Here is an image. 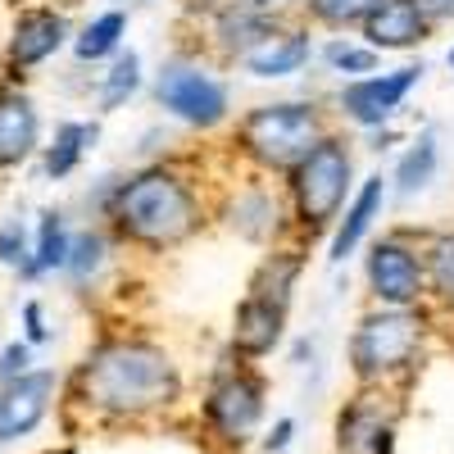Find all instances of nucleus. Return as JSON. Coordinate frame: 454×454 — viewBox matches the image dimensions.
<instances>
[{"mask_svg": "<svg viewBox=\"0 0 454 454\" xmlns=\"http://www.w3.org/2000/svg\"><path fill=\"white\" fill-rule=\"evenodd\" d=\"M82 395L105 413H145L177 395V368L160 346L114 340L82 368Z\"/></svg>", "mask_w": 454, "mask_h": 454, "instance_id": "1", "label": "nucleus"}, {"mask_svg": "<svg viewBox=\"0 0 454 454\" xmlns=\"http://www.w3.org/2000/svg\"><path fill=\"white\" fill-rule=\"evenodd\" d=\"M114 223L141 246H177L200 227V200L192 192V182L168 173V168H145L132 182H123L114 192L109 205Z\"/></svg>", "mask_w": 454, "mask_h": 454, "instance_id": "2", "label": "nucleus"}, {"mask_svg": "<svg viewBox=\"0 0 454 454\" xmlns=\"http://www.w3.org/2000/svg\"><path fill=\"white\" fill-rule=\"evenodd\" d=\"M323 137H327V132H323L318 109L305 105V100L259 105V109L246 114L241 128H237L241 150H246L259 168H295Z\"/></svg>", "mask_w": 454, "mask_h": 454, "instance_id": "3", "label": "nucleus"}, {"mask_svg": "<svg viewBox=\"0 0 454 454\" xmlns=\"http://www.w3.org/2000/svg\"><path fill=\"white\" fill-rule=\"evenodd\" d=\"M350 177H355V160H350L346 141H336V137H323L309 155L291 168L295 218L309 237L340 214V205L350 196Z\"/></svg>", "mask_w": 454, "mask_h": 454, "instance_id": "4", "label": "nucleus"}, {"mask_svg": "<svg viewBox=\"0 0 454 454\" xmlns=\"http://www.w3.org/2000/svg\"><path fill=\"white\" fill-rule=\"evenodd\" d=\"M423 340V318L413 309H395V305H382L359 318L355 327V340H350V364L364 382H377L387 372H400L413 350Z\"/></svg>", "mask_w": 454, "mask_h": 454, "instance_id": "5", "label": "nucleus"}, {"mask_svg": "<svg viewBox=\"0 0 454 454\" xmlns=\"http://www.w3.org/2000/svg\"><path fill=\"white\" fill-rule=\"evenodd\" d=\"M155 100L186 128H218L227 119V87L205 64L168 59L155 78Z\"/></svg>", "mask_w": 454, "mask_h": 454, "instance_id": "6", "label": "nucleus"}, {"mask_svg": "<svg viewBox=\"0 0 454 454\" xmlns=\"http://www.w3.org/2000/svg\"><path fill=\"white\" fill-rule=\"evenodd\" d=\"M368 291L377 295V305H395V309H413L419 295L427 291V269L423 254L409 250L404 241H377L368 254Z\"/></svg>", "mask_w": 454, "mask_h": 454, "instance_id": "7", "label": "nucleus"}, {"mask_svg": "<svg viewBox=\"0 0 454 454\" xmlns=\"http://www.w3.org/2000/svg\"><path fill=\"white\" fill-rule=\"evenodd\" d=\"M423 64H409L395 73H368V78H350L340 91V114L359 128H382L391 123V114L404 105V96L419 87Z\"/></svg>", "mask_w": 454, "mask_h": 454, "instance_id": "8", "label": "nucleus"}, {"mask_svg": "<svg viewBox=\"0 0 454 454\" xmlns=\"http://www.w3.org/2000/svg\"><path fill=\"white\" fill-rule=\"evenodd\" d=\"M205 413H209V423L218 427L223 441H246L259 419H263V387H259V377L250 372H232V377H223V382L209 391L205 400Z\"/></svg>", "mask_w": 454, "mask_h": 454, "instance_id": "9", "label": "nucleus"}, {"mask_svg": "<svg viewBox=\"0 0 454 454\" xmlns=\"http://www.w3.org/2000/svg\"><path fill=\"white\" fill-rule=\"evenodd\" d=\"M55 395V372H23L0 391V441H19L46 419Z\"/></svg>", "mask_w": 454, "mask_h": 454, "instance_id": "10", "label": "nucleus"}, {"mask_svg": "<svg viewBox=\"0 0 454 454\" xmlns=\"http://www.w3.org/2000/svg\"><path fill=\"white\" fill-rule=\"evenodd\" d=\"M359 27H364V46L372 51H413L427 42L432 23L413 0H382Z\"/></svg>", "mask_w": 454, "mask_h": 454, "instance_id": "11", "label": "nucleus"}, {"mask_svg": "<svg viewBox=\"0 0 454 454\" xmlns=\"http://www.w3.org/2000/svg\"><path fill=\"white\" fill-rule=\"evenodd\" d=\"M309 32H295V27H273L263 42H254L241 64L254 73V78H291L309 64Z\"/></svg>", "mask_w": 454, "mask_h": 454, "instance_id": "12", "label": "nucleus"}, {"mask_svg": "<svg viewBox=\"0 0 454 454\" xmlns=\"http://www.w3.org/2000/svg\"><path fill=\"white\" fill-rule=\"evenodd\" d=\"M382 205H387V177H368L359 186V196L346 205V214H336L340 223H336V232H332V250H327L332 263H346L359 250V241L368 237V227L377 223Z\"/></svg>", "mask_w": 454, "mask_h": 454, "instance_id": "13", "label": "nucleus"}, {"mask_svg": "<svg viewBox=\"0 0 454 454\" xmlns=\"http://www.w3.org/2000/svg\"><path fill=\"white\" fill-rule=\"evenodd\" d=\"M282 327H286V305L269 295H246V305L237 309V327H232V340L241 355H269L278 340H282Z\"/></svg>", "mask_w": 454, "mask_h": 454, "instance_id": "14", "label": "nucleus"}, {"mask_svg": "<svg viewBox=\"0 0 454 454\" xmlns=\"http://www.w3.org/2000/svg\"><path fill=\"white\" fill-rule=\"evenodd\" d=\"M64 36H68V23L51 10H32L14 23V36H10V59L19 68H32V64H42L51 59L59 46H64Z\"/></svg>", "mask_w": 454, "mask_h": 454, "instance_id": "15", "label": "nucleus"}, {"mask_svg": "<svg viewBox=\"0 0 454 454\" xmlns=\"http://www.w3.org/2000/svg\"><path fill=\"white\" fill-rule=\"evenodd\" d=\"M36 137H42V119H36V105L19 91L0 96V164H23Z\"/></svg>", "mask_w": 454, "mask_h": 454, "instance_id": "16", "label": "nucleus"}, {"mask_svg": "<svg viewBox=\"0 0 454 454\" xmlns=\"http://www.w3.org/2000/svg\"><path fill=\"white\" fill-rule=\"evenodd\" d=\"M273 32V19L269 10H259L250 5V0H232V5H223L218 19H214V36H218V46L227 55H246L254 42H263V36Z\"/></svg>", "mask_w": 454, "mask_h": 454, "instance_id": "17", "label": "nucleus"}, {"mask_svg": "<svg viewBox=\"0 0 454 454\" xmlns=\"http://www.w3.org/2000/svg\"><path fill=\"white\" fill-rule=\"evenodd\" d=\"M340 454H391V423L372 409L340 413Z\"/></svg>", "mask_w": 454, "mask_h": 454, "instance_id": "18", "label": "nucleus"}, {"mask_svg": "<svg viewBox=\"0 0 454 454\" xmlns=\"http://www.w3.org/2000/svg\"><path fill=\"white\" fill-rule=\"evenodd\" d=\"M68 223H64V214H55V209H46L42 214V223H36V241H32V259H27V278H36V273H55V269H64V259H68Z\"/></svg>", "mask_w": 454, "mask_h": 454, "instance_id": "19", "label": "nucleus"}, {"mask_svg": "<svg viewBox=\"0 0 454 454\" xmlns=\"http://www.w3.org/2000/svg\"><path fill=\"white\" fill-rule=\"evenodd\" d=\"M123 36H128V14H123V10H105V14H96V19L78 32L73 51H78L82 64H91V59H105V55H119Z\"/></svg>", "mask_w": 454, "mask_h": 454, "instance_id": "20", "label": "nucleus"}, {"mask_svg": "<svg viewBox=\"0 0 454 454\" xmlns=\"http://www.w3.org/2000/svg\"><path fill=\"white\" fill-rule=\"evenodd\" d=\"M87 145H96V123H64V128L55 132V141L46 145V173H51L55 182L68 177L73 168L82 164Z\"/></svg>", "mask_w": 454, "mask_h": 454, "instance_id": "21", "label": "nucleus"}, {"mask_svg": "<svg viewBox=\"0 0 454 454\" xmlns=\"http://www.w3.org/2000/svg\"><path fill=\"white\" fill-rule=\"evenodd\" d=\"M436 137L432 132H423L419 141H413L409 150H404V160H400V168H395V192L400 196H419L423 186L436 177Z\"/></svg>", "mask_w": 454, "mask_h": 454, "instance_id": "22", "label": "nucleus"}, {"mask_svg": "<svg viewBox=\"0 0 454 454\" xmlns=\"http://www.w3.org/2000/svg\"><path fill=\"white\" fill-rule=\"evenodd\" d=\"M273 223H278V205L269 200V192H241L237 196V205H232V227L241 237H250V241H259V237H269L273 232Z\"/></svg>", "mask_w": 454, "mask_h": 454, "instance_id": "23", "label": "nucleus"}, {"mask_svg": "<svg viewBox=\"0 0 454 454\" xmlns=\"http://www.w3.org/2000/svg\"><path fill=\"white\" fill-rule=\"evenodd\" d=\"M382 0H305V10L323 27H359Z\"/></svg>", "mask_w": 454, "mask_h": 454, "instance_id": "24", "label": "nucleus"}, {"mask_svg": "<svg viewBox=\"0 0 454 454\" xmlns=\"http://www.w3.org/2000/svg\"><path fill=\"white\" fill-rule=\"evenodd\" d=\"M141 87V59L128 51V55H114L109 73H105V91H100V105L105 109H119L132 91Z\"/></svg>", "mask_w": 454, "mask_h": 454, "instance_id": "25", "label": "nucleus"}, {"mask_svg": "<svg viewBox=\"0 0 454 454\" xmlns=\"http://www.w3.org/2000/svg\"><path fill=\"white\" fill-rule=\"evenodd\" d=\"M105 254H109L105 237H100V232H82V237H73V241H68L64 269L78 278V282H87V278H96V273L105 269Z\"/></svg>", "mask_w": 454, "mask_h": 454, "instance_id": "26", "label": "nucleus"}, {"mask_svg": "<svg viewBox=\"0 0 454 454\" xmlns=\"http://www.w3.org/2000/svg\"><path fill=\"white\" fill-rule=\"evenodd\" d=\"M423 269H427L432 291L445 300V305H454V232L432 241V250H427V259H423Z\"/></svg>", "mask_w": 454, "mask_h": 454, "instance_id": "27", "label": "nucleus"}, {"mask_svg": "<svg viewBox=\"0 0 454 454\" xmlns=\"http://www.w3.org/2000/svg\"><path fill=\"white\" fill-rule=\"evenodd\" d=\"M323 59L332 64V73H340V78H368V73L377 68V51L355 46V42H332L323 51Z\"/></svg>", "mask_w": 454, "mask_h": 454, "instance_id": "28", "label": "nucleus"}, {"mask_svg": "<svg viewBox=\"0 0 454 454\" xmlns=\"http://www.w3.org/2000/svg\"><path fill=\"white\" fill-rule=\"evenodd\" d=\"M27 259H32V241H27V227L19 223V218H10V223H0V263L5 269H27Z\"/></svg>", "mask_w": 454, "mask_h": 454, "instance_id": "29", "label": "nucleus"}, {"mask_svg": "<svg viewBox=\"0 0 454 454\" xmlns=\"http://www.w3.org/2000/svg\"><path fill=\"white\" fill-rule=\"evenodd\" d=\"M27 359H32L27 340H14V346L0 350V382H14V377H23V372H27Z\"/></svg>", "mask_w": 454, "mask_h": 454, "instance_id": "30", "label": "nucleus"}, {"mask_svg": "<svg viewBox=\"0 0 454 454\" xmlns=\"http://www.w3.org/2000/svg\"><path fill=\"white\" fill-rule=\"evenodd\" d=\"M23 323H27V340H32V346H42V340L51 336L46 323H42V305H36V300H32V305H23Z\"/></svg>", "mask_w": 454, "mask_h": 454, "instance_id": "31", "label": "nucleus"}, {"mask_svg": "<svg viewBox=\"0 0 454 454\" xmlns=\"http://www.w3.org/2000/svg\"><path fill=\"white\" fill-rule=\"evenodd\" d=\"M291 436H295V423L291 419H282L273 432H269V441H263V450H269V454H282L286 445H291Z\"/></svg>", "mask_w": 454, "mask_h": 454, "instance_id": "32", "label": "nucleus"}, {"mask_svg": "<svg viewBox=\"0 0 454 454\" xmlns=\"http://www.w3.org/2000/svg\"><path fill=\"white\" fill-rule=\"evenodd\" d=\"M423 14H427V23H445V19H454V0H413Z\"/></svg>", "mask_w": 454, "mask_h": 454, "instance_id": "33", "label": "nucleus"}, {"mask_svg": "<svg viewBox=\"0 0 454 454\" xmlns=\"http://www.w3.org/2000/svg\"><path fill=\"white\" fill-rule=\"evenodd\" d=\"M250 5H259V10H273V5H278V0H250Z\"/></svg>", "mask_w": 454, "mask_h": 454, "instance_id": "34", "label": "nucleus"}, {"mask_svg": "<svg viewBox=\"0 0 454 454\" xmlns=\"http://www.w3.org/2000/svg\"><path fill=\"white\" fill-rule=\"evenodd\" d=\"M450 64H454V51H450Z\"/></svg>", "mask_w": 454, "mask_h": 454, "instance_id": "35", "label": "nucleus"}]
</instances>
